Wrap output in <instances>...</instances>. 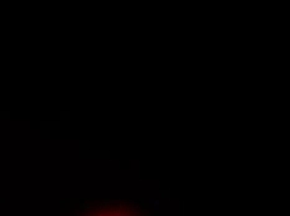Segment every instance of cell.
Wrapping results in <instances>:
<instances>
[]
</instances>
